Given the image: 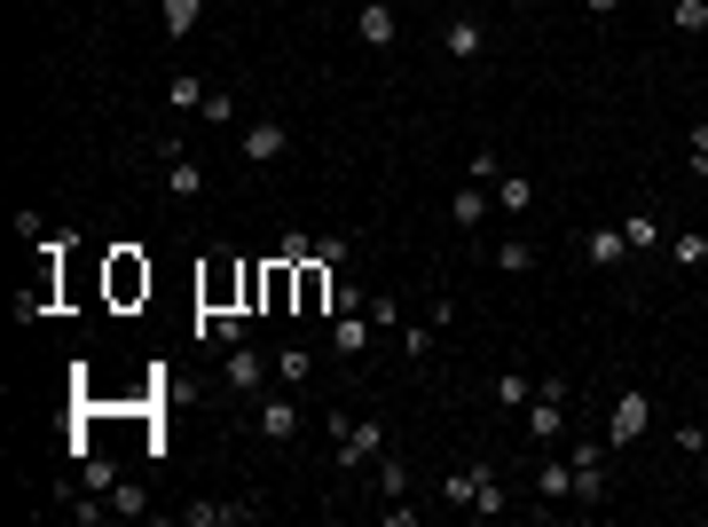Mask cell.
<instances>
[{
    "instance_id": "6da1fadb",
    "label": "cell",
    "mask_w": 708,
    "mask_h": 527,
    "mask_svg": "<svg viewBox=\"0 0 708 527\" xmlns=\"http://www.w3.org/2000/svg\"><path fill=\"white\" fill-rule=\"evenodd\" d=\"M228 308H245V260H206L197 268V315H228Z\"/></svg>"
},
{
    "instance_id": "7a4b0ae2",
    "label": "cell",
    "mask_w": 708,
    "mask_h": 527,
    "mask_svg": "<svg viewBox=\"0 0 708 527\" xmlns=\"http://www.w3.org/2000/svg\"><path fill=\"white\" fill-rule=\"evenodd\" d=\"M567 378H535V402H527V441H567Z\"/></svg>"
},
{
    "instance_id": "3957f363",
    "label": "cell",
    "mask_w": 708,
    "mask_h": 527,
    "mask_svg": "<svg viewBox=\"0 0 708 527\" xmlns=\"http://www.w3.org/2000/svg\"><path fill=\"white\" fill-rule=\"evenodd\" d=\"M158 166H165V197H182V205H189L197 189H206V166H197V158L182 150V135H174V126L158 135Z\"/></svg>"
},
{
    "instance_id": "277c9868",
    "label": "cell",
    "mask_w": 708,
    "mask_h": 527,
    "mask_svg": "<svg viewBox=\"0 0 708 527\" xmlns=\"http://www.w3.org/2000/svg\"><path fill=\"white\" fill-rule=\"evenodd\" d=\"M103 291H111V308H134V300H150V260H142V252H111V268H103Z\"/></svg>"
},
{
    "instance_id": "5b68a950",
    "label": "cell",
    "mask_w": 708,
    "mask_h": 527,
    "mask_svg": "<svg viewBox=\"0 0 708 527\" xmlns=\"http://www.w3.org/2000/svg\"><path fill=\"white\" fill-rule=\"evenodd\" d=\"M386 456V425L378 417H347V434H339V465L362 473V465H378Z\"/></svg>"
},
{
    "instance_id": "8992f818",
    "label": "cell",
    "mask_w": 708,
    "mask_h": 527,
    "mask_svg": "<svg viewBox=\"0 0 708 527\" xmlns=\"http://www.w3.org/2000/svg\"><path fill=\"white\" fill-rule=\"evenodd\" d=\"M606 441H575V456H567V465H575V504H606Z\"/></svg>"
},
{
    "instance_id": "52a82bcc",
    "label": "cell",
    "mask_w": 708,
    "mask_h": 527,
    "mask_svg": "<svg viewBox=\"0 0 708 527\" xmlns=\"http://www.w3.org/2000/svg\"><path fill=\"white\" fill-rule=\"evenodd\" d=\"M646 425H654V402H646V393H622V402H614V417H606V449H630L637 434H646Z\"/></svg>"
},
{
    "instance_id": "ba28073f",
    "label": "cell",
    "mask_w": 708,
    "mask_h": 527,
    "mask_svg": "<svg viewBox=\"0 0 708 527\" xmlns=\"http://www.w3.org/2000/svg\"><path fill=\"white\" fill-rule=\"evenodd\" d=\"M355 40H362V48H394V40H401L394 0H362V9H355Z\"/></svg>"
},
{
    "instance_id": "9c48e42d",
    "label": "cell",
    "mask_w": 708,
    "mask_h": 527,
    "mask_svg": "<svg viewBox=\"0 0 708 527\" xmlns=\"http://www.w3.org/2000/svg\"><path fill=\"white\" fill-rule=\"evenodd\" d=\"M236 150H245V166H276V158L291 150V135L276 118H260V126H245V135H236Z\"/></svg>"
},
{
    "instance_id": "30bf717a",
    "label": "cell",
    "mask_w": 708,
    "mask_h": 527,
    "mask_svg": "<svg viewBox=\"0 0 708 527\" xmlns=\"http://www.w3.org/2000/svg\"><path fill=\"white\" fill-rule=\"evenodd\" d=\"M299 268V315H331V260H291Z\"/></svg>"
},
{
    "instance_id": "8fae6325",
    "label": "cell",
    "mask_w": 708,
    "mask_h": 527,
    "mask_svg": "<svg viewBox=\"0 0 708 527\" xmlns=\"http://www.w3.org/2000/svg\"><path fill=\"white\" fill-rule=\"evenodd\" d=\"M228 393H268V362H260V347L245 339V347H228Z\"/></svg>"
},
{
    "instance_id": "7c38bea8",
    "label": "cell",
    "mask_w": 708,
    "mask_h": 527,
    "mask_svg": "<svg viewBox=\"0 0 708 527\" xmlns=\"http://www.w3.org/2000/svg\"><path fill=\"white\" fill-rule=\"evenodd\" d=\"M370 331H378V323H370V308H362V315H331V354L362 362V354H370Z\"/></svg>"
},
{
    "instance_id": "4fadbf2b",
    "label": "cell",
    "mask_w": 708,
    "mask_h": 527,
    "mask_svg": "<svg viewBox=\"0 0 708 527\" xmlns=\"http://www.w3.org/2000/svg\"><path fill=\"white\" fill-rule=\"evenodd\" d=\"M442 48H449L457 63L488 55V24H481V16H449V24H442Z\"/></svg>"
},
{
    "instance_id": "5bb4252c",
    "label": "cell",
    "mask_w": 708,
    "mask_h": 527,
    "mask_svg": "<svg viewBox=\"0 0 708 527\" xmlns=\"http://www.w3.org/2000/svg\"><path fill=\"white\" fill-rule=\"evenodd\" d=\"M260 434L268 441H299V402L291 393H260Z\"/></svg>"
},
{
    "instance_id": "9a60e30c",
    "label": "cell",
    "mask_w": 708,
    "mask_h": 527,
    "mask_svg": "<svg viewBox=\"0 0 708 527\" xmlns=\"http://www.w3.org/2000/svg\"><path fill=\"white\" fill-rule=\"evenodd\" d=\"M535 497H544V504H575V465H567V456H544V465H535Z\"/></svg>"
},
{
    "instance_id": "2e32d148",
    "label": "cell",
    "mask_w": 708,
    "mask_h": 527,
    "mask_svg": "<svg viewBox=\"0 0 708 527\" xmlns=\"http://www.w3.org/2000/svg\"><path fill=\"white\" fill-rule=\"evenodd\" d=\"M583 260H591V268H622V260H630L622 221H614V228H591V237H583Z\"/></svg>"
},
{
    "instance_id": "e0dca14e",
    "label": "cell",
    "mask_w": 708,
    "mask_h": 527,
    "mask_svg": "<svg viewBox=\"0 0 708 527\" xmlns=\"http://www.w3.org/2000/svg\"><path fill=\"white\" fill-rule=\"evenodd\" d=\"M206 79H197V72H174V79H165V111H174V118H189V111H206Z\"/></svg>"
},
{
    "instance_id": "ac0fdd59",
    "label": "cell",
    "mask_w": 708,
    "mask_h": 527,
    "mask_svg": "<svg viewBox=\"0 0 708 527\" xmlns=\"http://www.w3.org/2000/svg\"><path fill=\"white\" fill-rule=\"evenodd\" d=\"M488 197H496V213H512V221H520V213L535 205V181H527V174H496Z\"/></svg>"
},
{
    "instance_id": "d6986e66",
    "label": "cell",
    "mask_w": 708,
    "mask_h": 527,
    "mask_svg": "<svg viewBox=\"0 0 708 527\" xmlns=\"http://www.w3.org/2000/svg\"><path fill=\"white\" fill-rule=\"evenodd\" d=\"M481 480H488V465H457V473L442 480V504H457V512H472V504H481Z\"/></svg>"
},
{
    "instance_id": "ffe728a7",
    "label": "cell",
    "mask_w": 708,
    "mask_h": 527,
    "mask_svg": "<svg viewBox=\"0 0 708 527\" xmlns=\"http://www.w3.org/2000/svg\"><path fill=\"white\" fill-rule=\"evenodd\" d=\"M197 339H221V347H245V339H252V323H245V308H228V315H197Z\"/></svg>"
},
{
    "instance_id": "44dd1931",
    "label": "cell",
    "mask_w": 708,
    "mask_h": 527,
    "mask_svg": "<svg viewBox=\"0 0 708 527\" xmlns=\"http://www.w3.org/2000/svg\"><path fill=\"white\" fill-rule=\"evenodd\" d=\"M661 260H669V268H708V237H700V228H678V237L661 244Z\"/></svg>"
},
{
    "instance_id": "7402d4cb",
    "label": "cell",
    "mask_w": 708,
    "mask_h": 527,
    "mask_svg": "<svg viewBox=\"0 0 708 527\" xmlns=\"http://www.w3.org/2000/svg\"><path fill=\"white\" fill-rule=\"evenodd\" d=\"M622 237H630V252H661L669 228H661V213H622Z\"/></svg>"
},
{
    "instance_id": "603a6c76",
    "label": "cell",
    "mask_w": 708,
    "mask_h": 527,
    "mask_svg": "<svg viewBox=\"0 0 708 527\" xmlns=\"http://www.w3.org/2000/svg\"><path fill=\"white\" fill-rule=\"evenodd\" d=\"M449 213H457V228H481V221L496 213V197H488V181H472V189H457V205H449Z\"/></svg>"
},
{
    "instance_id": "cb8c5ba5",
    "label": "cell",
    "mask_w": 708,
    "mask_h": 527,
    "mask_svg": "<svg viewBox=\"0 0 708 527\" xmlns=\"http://www.w3.org/2000/svg\"><path fill=\"white\" fill-rule=\"evenodd\" d=\"M370 473H378V497H386V504H401V497H410V465H401L394 449H386V456H378Z\"/></svg>"
},
{
    "instance_id": "d4e9b609",
    "label": "cell",
    "mask_w": 708,
    "mask_h": 527,
    "mask_svg": "<svg viewBox=\"0 0 708 527\" xmlns=\"http://www.w3.org/2000/svg\"><path fill=\"white\" fill-rule=\"evenodd\" d=\"M228 519H252V504H182V527H228Z\"/></svg>"
},
{
    "instance_id": "484cf974",
    "label": "cell",
    "mask_w": 708,
    "mask_h": 527,
    "mask_svg": "<svg viewBox=\"0 0 708 527\" xmlns=\"http://www.w3.org/2000/svg\"><path fill=\"white\" fill-rule=\"evenodd\" d=\"M315 378V347H284L276 354V386H308Z\"/></svg>"
},
{
    "instance_id": "4316f807",
    "label": "cell",
    "mask_w": 708,
    "mask_h": 527,
    "mask_svg": "<svg viewBox=\"0 0 708 527\" xmlns=\"http://www.w3.org/2000/svg\"><path fill=\"white\" fill-rule=\"evenodd\" d=\"M512 512V488H504V473L488 465V480H481V504H472V519H504Z\"/></svg>"
},
{
    "instance_id": "83f0119b",
    "label": "cell",
    "mask_w": 708,
    "mask_h": 527,
    "mask_svg": "<svg viewBox=\"0 0 708 527\" xmlns=\"http://www.w3.org/2000/svg\"><path fill=\"white\" fill-rule=\"evenodd\" d=\"M158 16H165V32H174V40H189L197 16H206V0H158Z\"/></svg>"
},
{
    "instance_id": "f1b7e54d",
    "label": "cell",
    "mask_w": 708,
    "mask_h": 527,
    "mask_svg": "<svg viewBox=\"0 0 708 527\" xmlns=\"http://www.w3.org/2000/svg\"><path fill=\"white\" fill-rule=\"evenodd\" d=\"M488 260H496L504 276H527V268H535V244H527V237H504V244H496Z\"/></svg>"
},
{
    "instance_id": "f546056e",
    "label": "cell",
    "mask_w": 708,
    "mask_h": 527,
    "mask_svg": "<svg viewBox=\"0 0 708 527\" xmlns=\"http://www.w3.org/2000/svg\"><path fill=\"white\" fill-rule=\"evenodd\" d=\"M433 339H442V323H433V315H425V323H401V354H410V362H425Z\"/></svg>"
},
{
    "instance_id": "4dcf8cb0",
    "label": "cell",
    "mask_w": 708,
    "mask_h": 527,
    "mask_svg": "<svg viewBox=\"0 0 708 527\" xmlns=\"http://www.w3.org/2000/svg\"><path fill=\"white\" fill-rule=\"evenodd\" d=\"M527 402H535V378H520V371L496 378V410H527Z\"/></svg>"
},
{
    "instance_id": "1f68e13d",
    "label": "cell",
    "mask_w": 708,
    "mask_h": 527,
    "mask_svg": "<svg viewBox=\"0 0 708 527\" xmlns=\"http://www.w3.org/2000/svg\"><path fill=\"white\" fill-rule=\"evenodd\" d=\"M669 24H678L685 40H700V32H708V0H678V9H669Z\"/></svg>"
},
{
    "instance_id": "d6a6232c",
    "label": "cell",
    "mask_w": 708,
    "mask_h": 527,
    "mask_svg": "<svg viewBox=\"0 0 708 527\" xmlns=\"http://www.w3.org/2000/svg\"><path fill=\"white\" fill-rule=\"evenodd\" d=\"M362 308H370L362 284H331V315H362Z\"/></svg>"
},
{
    "instance_id": "836d02e7",
    "label": "cell",
    "mask_w": 708,
    "mask_h": 527,
    "mask_svg": "<svg viewBox=\"0 0 708 527\" xmlns=\"http://www.w3.org/2000/svg\"><path fill=\"white\" fill-rule=\"evenodd\" d=\"M685 166H693V174L708 181V118H700V126H693V135H685Z\"/></svg>"
},
{
    "instance_id": "e575fe53",
    "label": "cell",
    "mask_w": 708,
    "mask_h": 527,
    "mask_svg": "<svg viewBox=\"0 0 708 527\" xmlns=\"http://www.w3.org/2000/svg\"><path fill=\"white\" fill-rule=\"evenodd\" d=\"M228 118H236V95L213 87V95H206V126H228Z\"/></svg>"
},
{
    "instance_id": "d590c367",
    "label": "cell",
    "mask_w": 708,
    "mask_h": 527,
    "mask_svg": "<svg viewBox=\"0 0 708 527\" xmlns=\"http://www.w3.org/2000/svg\"><path fill=\"white\" fill-rule=\"evenodd\" d=\"M669 441H678V456H708V434H700V425H678Z\"/></svg>"
},
{
    "instance_id": "8d00e7d4",
    "label": "cell",
    "mask_w": 708,
    "mask_h": 527,
    "mask_svg": "<svg viewBox=\"0 0 708 527\" xmlns=\"http://www.w3.org/2000/svg\"><path fill=\"white\" fill-rule=\"evenodd\" d=\"M111 512H142V480H119L111 488Z\"/></svg>"
},
{
    "instance_id": "74e56055",
    "label": "cell",
    "mask_w": 708,
    "mask_h": 527,
    "mask_svg": "<svg viewBox=\"0 0 708 527\" xmlns=\"http://www.w3.org/2000/svg\"><path fill=\"white\" fill-rule=\"evenodd\" d=\"M276 260H315V237H299V228H291V237L276 244Z\"/></svg>"
},
{
    "instance_id": "f35d334b",
    "label": "cell",
    "mask_w": 708,
    "mask_h": 527,
    "mask_svg": "<svg viewBox=\"0 0 708 527\" xmlns=\"http://www.w3.org/2000/svg\"><path fill=\"white\" fill-rule=\"evenodd\" d=\"M260 284H268V268H260V260H245V308L260 315Z\"/></svg>"
},
{
    "instance_id": "ab89813d",
    "label": "cell",
    "mask_w": 708,
    "mask_h": 527,
    "mask_svg": "<svg viewBox=\"0 0 708 527\" xmlns=\"http://www.w3.org/2000/svg\"><path fill=\"white\" fill-rule=\"evenodd\" d=\"M583 9H591V16H622V0H583Z\"/></svg>"
},
{
    "instance_id": "60d3db41",
    "label": "cell",
    "mask_w": 708,
    "mask_h": 527,
    "mask_svg": "<svg viewBox=\"0 0 708 527\" xmlns=\"http://www.w3.org/2000/svg\"><path fill=\"white\" fill-rule=\"evenodd\" d=\"M512 9H527V0H512Z\"/></svg>"
}]
</instances>
